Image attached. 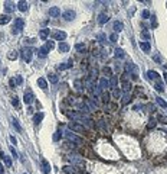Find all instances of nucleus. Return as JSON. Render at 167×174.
Listing matches in <instances>:
<instances>
[{
	"label": "nucleus",
	"mask_w": 167,
	"mask_h": 174,
	"mask_svg": "<svg viewBox=\"0 0 167 174\" xmlns=\"http://www.w3.org/2000/svg\"><path fill=\"white\" fill-rule=\"evenodd\" d=\"M12 122H13V126H15V128L17 129V132H22V128H20V125H19V122H17L16 119H13Z\"/></svg>",
	"instance_id": "39"
},
{
	"label": "nucleus",
	"mask_w": 167,
	"mask_h": 174,
	"mask_svg": "<svg viewBox=\"0 0 167 174\" xmlns=\"http://www.w3.org/2000/svg\"><path fill=\"white\" fill-rule=\"evenodd\" d=\"M158 120H160L161 123H167V118H164V116H161V115L158 116Z\"/></svg>",
	"instance_id": "50"
},
{
	"label": "nucleus",
	"mask_w": 167,
	"mask_h": 174,
	"mask_svg": "<svg viewBox=\"0 0 167 174\" xmlns=\"http://www.w3.org/2000/svg\"><path fill=\"white\" fill-rule=\"evenodd\" d=\"M102 71H104V74L111 76V68H110V67H104V70H102Z\"/></svg>",
	"instance_id": "47"
},
{
	"label": "nucleus",
	"mask_w": 167,
	"mask_h": 174,
	"mask_svg": "<svg viewBox=\"0 0 167 174\" xmlns=\"http://www.w3.org/2000/svg\"><path fill=\"white\" fill-rule=\"evenodd\" d=\"M65 137H66V139H68L69 142H74V144H78V145H81V144L84 142V139H82V138L77 137L74 132H71V130H68V132H65Z\"/></svg>",
	"instance_id": "3"
},
{
	"label": "nucleus",
	"mask_w": 167,
	"mask_h": 174,
	"mask_svg": "<svg viewBox=\"0 0 167 174\" xmlns=\"http://www.w3.org/2000/svg\"><path fill=\"white\" fill-rule=\"evenodd\" d=\"M112 96H114L115 99H120V97H121V90H120V89H115V90L112 92Z\"/></svg>",
	"instance_id": "36"
},
{
	"label": "nucleus",
	"mask_w": 167,
	"mask_h": 174,
	"mask_svg": "<svg viewBox=\"0 0 167 174\" xmlns=\"http://www.w3.org/2000/svg\"><path fill=\"white\" fill-rule=\"evenodd\" d=\"M10 16L9 15H0V25H6V23H9L10 22Z\"/></svg>",
	"instance_id": "21"
},
{
	"label": "nucleus",
	"mask_w": 167,
	"mask_h": 174,
	"mask_svg": "<svg viewBox=\"0 0 167 174\" xmlns=\"http://www.w3.org/2000/svg\"><path fill=\"white\" fill-rule=\"evenodd\" d=\"M28 6H29V5H28L26 2H23V0H20V2L17 3V7H19L20 12H26V10H28Z\"/></svg>",
	"instance_id": "24"
},
{
	"label": "nucleus",
	"mask_w": 167,
	"mask_h": 174,
	"mask_svg": "<svg viewBox=\"0 0 167 174\" xmlns=\"http://www.w3.org/2000/svg\"><path fill=\"white\" fill-rule=\"evenodd\" d=\"M66 115H68L69 118H72V119H75V120H78V122L86 125L88 128H92V120H91L86 115H84V113H79V112L72 110V112H66Z\"/></svg>",
	"instance_id": "1"
},
{
	"label": "nucleus",
	"mask_w": 167,
	"mask_h": 174,
	"mask_svg": "<svg viewBox=\"0 0 167 174\" xmlns=\"http://www.w3.org/2000/svg\"><path fill=\"white\" fill-rule=\"evenodd\" d=\"M141 16H143V19H149L150 17V12L149 10H143L141 12Z\"/></svg>",
	"instance_id": "42"
},
{
	"label": "nucleus",
	"mask_w": 167,
	"mask_h": 174,
	"mask_svg": "<svg viewBox=\"0 0 167 174\" xmlns=\"http://www.w3.org/2000/svg\"><path fill=\"white\" fill-rule=\"evenodd\" d=\"M114 52H115V57H117V58H124V57H125V52H124L121 48H117Z\"/></svg>",
	"instance_id": "31"
},
{
	"label": "nucleus",
	"mask_w": 167,
	"mask_h": 174,
	"mask_svg": "<svg viewBox=\"0 0 167 174\" xmlns=\"http://www.w3.org/2000/svg\"><path fill=\"white\" fill-rule=\"evenodd\" d=\"M43 118H45V115H43L42 112H39V113H36V115L33 116V122H35L36 125H38V123H39V122H40V120H42Z\"/></svg>",
	"instance_id": "27"
},
{
	"label": "nucleus",
	"mask_w": 167,
	"mask_h": 174,
	"mask_svg": "<svg viewBox=\"0 0 167 174\" xmlns=\"http://www.w3.org/2000/svg\"><path fill=\"white\" fill-rule=\"evenodd\" d=\"M147 77H149L150 80H158V78H160L158 73H157V71H154V70H150V71H147Z\"/></svg>",
	"instance_id": "18"
},
{
	"label": "nucleus",
	"mask_w": 167,
	"mask_h": 174,
	"mask_svg": "<svg viewBox=\"0 0 167 174\" xmlns=\"http://www.w3.org/2000/svg\"><path fill=\"white\" fill-rule=\"evenodd\" d=\"M9 58H10V60H16V58H17V52L13 51L12 54H9Z\"/></svg>",
	"instance_id": "46"
},
{
	"label": "nucleus",
	"mask_w": 167,
	"mask_h": 174,
	"mask_svg": "<svg viewBox=\"0 0 167 174\" xmlns=\"http://www.w3.org/2000/svg\"><path fill=\"white\" fill-rule=\"evenodd\" d=\"M75 87H77V90H82V87H81V81H79V80H77V81H75Z\"/></svg>",
	"instance_id": "48"
},
{
	"label": "nucleus",
	"mask_w": 167,
	"mask_h": 174,
	"mask_svg": "<svg viewBox=\"0 0 167 174\" xmlns=\"http://www.w3.org/2000/svg\"><path fill=\"white\" fill-rule=\"evenodd\" d=\"M58 50H59V52H68L69 51V45L66 42H61L58 45Z\"/></svg>",
	"instance_id": "20"
},
{
	"label": "nucleus",
	"mask_w": 167,
	"mask_h": 174,
	"mask_svg": "<svg viewBox=\"0 0 167 174\" xmlns=\"http://www.w3.org/2000/svg\"><path fill=\"white\" fill-rule=\"evenodd\" d=\"M124 29V25H123V22H114V31L115 32H121Z\"/></svg>",
	"instance_id": "25"
},
{
	"label": "nucleus",
	"mask_w": 167,
	"mask_h": 174,
	"mask_svg": "<svg viewBox=\"0 0 167 174\" xmlns=\"http://www.w3.org/2000/svg\"><path fill=\"white\" fill-rule=\"evenodd\" d=\"M12 104H13L15 107H19V99H17L16 96H15V97L12 99Z\"/></svg>",
	"instance_id": "44"
},
{
	"label": "nucleus",
	"mask_w": 167,
	"mask_h": 174,
	"mask_svg": "<svg viewBox=\"0 0 167 174\" xmlns=\"http://www.w3.org/2000/svg\"><path fill=\"white\" fill-rule=\"evenodd\" d=\"M68 160H69V163L72 164V165H79V167H84V158L81 157V155H77V154H69L68 157H66Z\"/></svg>",
	"instance_id": "2"
},
{
	"label": "nucleus",
	"mask_w": 167,
	"mask_h": 174,
	"mask_svg": "<svg viewBox=\"0 0 167 174\" xmlns=\"http://www.w3.org/2000/svg\"><path fill=\"white\" fill-rule=\"evenodd\" d=\"M42 167H43V173H45V174H49V173H51V164L48 163L45 158L42 160Z\"/></svg>",
	"instance_id": "16"
},
{
	"label": "nucleus",
	"mask_w": 167,
	"mask_h": 174,
	"mask_svg": "<svg viewBox=\"0 0 167 174\" xmlns=\"http://www.w3.org/2000/svg\"><path fill=\"white\" fill-rule=\"evenodd\" d=\"M163 77H164V81L167 83V73H164V74H163Z\"/></svg>",
	"instance_id": "56"
},
{
	"label": "nucleus",
	"mask_w": 167,
	"mask_h": 174,
	"mask_svg": "<svg viewBox=\"0 0 167 174\" xmlns=\"http://www.w3.org/2000/svg\"><path fill=\"white\" fill-rule=\"evenodd\" d=\"M5 9H6V12H13L15 10V5L12 2H5Z\"/></svg>",
	"instance_id": "30"
},
{
	"label": "nucleus",
	"mask_w": 167,
	"mask_h": 174,
	"mask_svg": "<svg viewBox=\"0 0 167 174\" xmlns=\"http://www.w3.org/2000/svg\"><path fill=\"white\" fill-rule=\"evenodd\" d=\"M48 36H49V29H40V32H39V38L42 39V41H46L48 39Z\"/></svg>",
	"instance_id": "17"
},
{
	"label": "nucleus",
	"mask_w": 167,
	"mask_h": 174,
	"mask_svg": "<svg viewBox=\"0 0 167 174\" xmlns=\"http://www.w3.org/2000/svg\"><path fill=\"white\" fill-rule=\"evenodd\" d=\"M128 102H130V93H128V94H124V96H123V104H127Z\"/></svg>",
	"instance_id": "43"
},
{
	"label": "nucleus",
	"mask_w": 167,
	"mask_h": 174,
	"mask_svg": "<svg viewBox=\"0 0 167 174\" xmlns=\"http://www.w3.org/2000/svg\"><path fill=\"white\" fill-rule=\"evenodd\" d=\"M110 41H111V42H117V35H115V33H112V35L110 36Z\"/></svg>",
	"instance_id": "51"
},
{
	"label": "nucleus",
	"mask_w": 167,
	"mask_h": 174,
	"mask_svg": "<svg viewBox=\"0 0 167 174\" xmlns=\"http://www.w3.org/2000/svg\"><path fill=\"white\" fill-rule=\"evenodd\" d=\"M23 83V78L20 76H16V84H22Z\"/></svg>",
	"instance_id": "49"
},
{
	"label": "nucleus",
	"mask_w": 167,
	"mask_h": 174,
	"mask_svg": "<svg viewBox=\"0 0 167 174\" xmlns=\"http://www.w3.org/2000/svg\"><path fill=\"white\" fill-rule=\"evenodd\" d=\"M0 157L3 158V161H5V164H6L7 167H12V160H10V158H9L7 155H5L3 152H0Z\"/></svg>",
	"instance_id": "26"
},
{
	"label": "nucleus",
	"mask_w": 167,
	"mask_h": 174,
	"mask_svg": "<svg viewBox=\"0 0 167 174\" xmlns=\"http://www.w3.org/2000/svg\"><path fill=\"white\" fill-rule=\"evenodd\" d=\"M141 38H144V39L149 42V39H150V33H149L147 29H143V31H141Z\"/></svg>",
	"instance_id": "34"
},
{
	"label": "nucleus",
	"mask_w": 167,
	"mask_h": 174,
	"mask_svg": "<svg viewBox=\"0 0 167 174\" xmlns=\"http://www.w3.org/2000/svg\"><path fill=\"white\" fill-rule=\"evenodd\" d=\"M79 110L82 113H88V112H91V109L86 106V103H79Z\"/></svg>",
	"instance_id": "28"
},
{
	"label": "nucleus",
	"mask_w": 167,
	"mask_h": 174,
	"mask_svg": "<svg viewBox=\"0 0 167 174\" xmlns=\"http://www.w3.org/2000/svg\"><path fill=\"white\" fill-rule=\"evenodd\" d=\"M140 48L144 51V52H150L151 45H150V42H147V41H141V42H140Z\"/></svg>",
	"instance_id": "11"
},
{
	"label": "nucleus",
	"mask_w": 167,
	"mask_h": 174,
	"mask_svg": "<svg viewBox=\"0 0 167 174\" xmlns=\"http://www.w3.org/2000/svg\"><path fill=\"white\" fill-rule=\"evenodd\" d=\"M10 86H12V87H15V78H12V80H10Z\"/></svg>",
	"instance_id": "54"
},
{
	"label": "nucleus",
	"mask_w": 167,
	"mask_h": 174,
	"mask_svg": "<svg viewBox=\"0 0 167 174\" xmlns=\"http://www.w3.org/2000/svg\"><path fill=\"white\" fill-rule=\"evenodd\" d=\"M32 54H33L32 48H25L23 50V60H25L26 62H30L32 61Z\"/></svg>",
	"instance_id": "7"
},
{
	"label": "nucleus",
	"mask_w": 167,
	"mask_h": 174,
	"mask_svg": "<svg viewBox=\"0 0 167 174\" xmlns=\"http://www.w3.org/2000/svg\"><path fill=\"white\" fill-rule=\"evenodd\" d=\"M49 81L53 83V84L58 83V76H56V74H49Z\"/></svg>",
	"instance_id": "38"
},
{
	"label": "nucleus",
	"mask_w": 167,
	"mask_h": 174,
	"mask_svg": "<svg viewBox=\"0 0 167 174\" xmlns=\"http://www.w3.org/2000/svg\"><path fill=\"white\" fill-rule=\"evenodd\" d=\"M62 17H63L65 20L69 22V20L75 19V12H74V10H71V9H69V10H65V12L62 13Z\"/></svg>",
	"instance_id": "8"
},
{
	"label": "nucleus",
	"mask_w": 167,
	"mask_h": 174,
	"mask_svg": "<svg viewBox=\"0 0 167 174\" xmlns=\"http://www.w3.org/2000/svg\"><path fill=\"white\" fill-rule=\"evenodd\" d=\"M0 174H3V165H2V163H0Z\"/></svg>",
	"instance_id": "55"
},
{
	"label": "nucleus",
	"mask_w": 167,
	"mask_h": 174,
	"mask_svg": "<svg viewBox=\"0 0 167 174\" xmlns=\"http://www.w3.org/2000/svg\"><path fill=\"white\" fill-rule=\"evenodd\" d=\"M48 52H49V50H48L46 47H40L39 51H38V55H39L40 58H45V57L48 55Z\"/></svg>",
	"instance_id": "22"
},
{
	"label": "nucleus",
	"mask_w": 167,
	"mask_h": 174,
	"mask_svg": "<svg viewBox=\"0 0 167 174\" xmlns=\"http://www.w3.org/2000/svg\"><path fill=\"white\" fill-rule=\"evenodd\" d=\"M33 99H35V96H33V93H32V90H26L25 92V94H23V102H25L26 104H30V103H33Z\"/></svg>",
	"instance_id": "6"
},
{
	"label": "nucleus",
	"mask_w": 167,
	"mask_h": 174,
	"mask_svg": "<svg viewBox=\"0 0 167 174\" xmlns=\"http://www.w3.org/2000/svg\"><path fill=\"white\" fill-rule=\"evenodd\" d=\"M154 87H156V90H157L158 93H163V92H164V83H161V81H157Z\"/></svg>",
	"instance_id": "29"
},
{
	"label": "nucleus",
	"mask_w": 167,
	"mask_h": 174,
	"mask_svg": "<svg viewBox=\"0 0 167 174\" xmlns=\"http://www.w3.org/2000/svg\"><path fill=\"white\" fill-rule=\"evenodd\" d=\"M110 87L111 89H118V78H117V76H111V80H110Z\"/></svg>",
	"instance_id": "15"
},
{
	"label": "nucleus",
	"mask_w": 167,
	"mask_h": 174,
	"mask_svg": "<svg viewBox=\"0 0 167 174\" xmlns=\"http://www.w3.org/2000/svg\"><path fill=\"white\" fill-rule=\"evenodd\" d=\"M10 141H12V142H13V144H15V145H16V142H17V141H16V138H15V137H10Z\"/></svg>",
	"instance_id": "53"
},
{
	"label": "nucleus",
	"mask_w": 167,
	"mask_h": 174,
	"mask_svg": "<svg viewBox=\"0 0 167 174\" xmlns=\"http://www.w3.org/2000/svg\"><path fill=\"white\" fill-rule=\"evenodd\" d=\"M75 50H77L78 52H84V51H85V45H84V43H77V45H75Z\"/></svg>",
	"instance_id": "35"
},
{
	"label": "nucleus",
	"mask_w": 167,
	"mask_h": 174,
	"mask_svg": "<svg viewBox=\"0 0 167 174\" xmlns=\"http://www.w3.org/2000/svg\"><path fill=\"white\" fill-rule=\"evenodd\" d=\"M23 26H25V22H23V19L17 17V19H15V25H13V28H12V32H13L15 35H17V33L23 29Z\"/></svg>",
	"instance_id": "5"
},
{
	"label": "nucleus",
	"mask_w": 167,
	"mask_h": 174,
	"mask_svg": "<svg viewBox=\"0 0 167 174\" xmlns=\"http://www.w3.org/2000/svg\"><path fill=\"white\" fill-rule=\"evenodd\" d=\"M62 170H63V173H66V174H78V170H77L75 165H65Z\"/></svg>",
	"instance_id": "9"
},
{
	"label": "nucleus",
	"mask_w": 167,
	"mask_h": 174,
	"mask_svg": "<svg viewBox=\"0 0 167 174\" xmlns=\"http://www.w3.org/2000/svg\"><path fill=\"white\" fill-rule=\"evenodd\" d=\"M65 38H66V33L63 31H58V32L53 33V39L55 41H63Z\"/></svg>",
	"instance_id": "13"
},
{
	"label": "nucleus",
	"mask_w": 167,
	"mask_h": 174,
	"mask_svg": "<svg viewBox=\"0 0 167 174\" xmlns=\"http://www.w3.org/2000/svg\"><path fill=\"white\" fill-rule=\"evenodd\" d=\"M156 102H157V103H158L163 109H166V107H167V102H166L164 99H161V97H156Z\"/></svg>",
	"instance_id": "33"
},
{
	"label": "nucleus",
	"mask_w": 167,
	"mask_h": 174,
	"mask_svg": "<svg viewBox=\"0 0 167 174\" xmlns=\"http://www.w3.org/2000/svg\"><path fill=\"white\" fill-rule=\"evenodd\" d=\"M97 38H98L100 42H105V41H107V35H105V33H98Z\"/></svg>",
	"instance_id": "37"
},
{
	"label": "nucleus",
	"mask_w": 167,
	"mask_h": 174,
	"mask_svg": "<svg viewBox=\"0 0 167 174\" xmlns=\"http://www.w3.org/2000/svg\"><path fill=\"white\" fill-rule=\"evenodd\" d=\"M68 128L71 129V132H78V134H84L85 132L84 125H79L78 122H69Z\"/></svg>",
	"instance_id": "4"
},
{
	"label": "nucleus",
	"mask_w": 167,
	"mask_h": 174,
	"mask_svg": "<svg viewBox=\"0 0 167 174\" xmlns=\"http://www.w3.org/2000/svg\"><path fill=\"white\" fill-rule=\"evenodd\" d=\"M110 87V80H107L105 77H102L101 80H100V89L101 90H107Z\"/></svg>",
	"instance_id": "12"
},
{
	"label": "nucleus",
	"mask_w": 167,
	"mask_h": 174,
	"mask_svg": "<svg viewBox=\"0 0 167 174\" xmlns=\"http://www.w3.org/2000/svg\"><path fill=\"white\" fill-rule=\"evenodd\" d=\"M45 47H46V48H48V50H49V51H51V50H52V48H53V47H55V43H53V41H48V42H46V45H45Z\"/></svg>",
	"instance_id": "41"
},
{
	"label": "nucleus",
	"mask_w": 167,
	"mask_h": 174,
	"mask_svg": "<svg viewBox=\"0 0 167 174\" xmlns=\"http://www.w3.org/2000/svg\"><path fill=\"white\" fill-rule=\"evenodd\" d=\"M108 19H110V17H108L107 13H101V15L98 16V23H100V25H105L107 22H108Z\"/></svg>",
	"instance_id": "14"
},
{
	"label": "nucleus",
	"mask_w": 167,
	"mask_h": 174,
	"mask_svg": "<svg viewBox=\"0 0 167 174\" xmlns=\"http://www.w3.org/2000/svg\"><path fill=\"white\" fill-rule=\"evenodd\" d=\"M49 16H51V17H58V16H61V9H59L58 6H52V7L49 9Z\"/></svg>",
	"instance_id": "10"
},
{
	"label": "nucleus",
	"mask_w": 167,
	"mask_h": 174,
	"mask_svg": "<svg viewBox=\"0 0 167 174\" xmlns=\"http://www.w3.org/2000/svg\"><path fill=\"white\" fill-rule=\"evenodd\" d=\"M153 60H154L156 62H158V64H161V57H160L158 54H156V55H153Z\"/></svg>",
	"instance_id": "45"
},
{
	"label": "nucleus",
	"mask_w": 167,
	"mask_h": 174,
	"mask_svg": "<svg viewBox=\"0 0 167 174\" xmlns=\"http://www.w3.org/2000/svg\"><path fill=\"white\" fill-rule=\"evenodd\" d=\"M71 67H72V61H68V62L59 64V65H58V70L62 71V70H68V68H71Z\"/></svg>",
	"instance_id": "19"
},
{
	"label": "nucleus",
	"mask_w": 167,
	"mask_h": 174,
	"mask_svg": "<svg viewBox=\"0 0 167 174\" xmlns=\"http://www.w3.org/2000/svg\"><path fill=\"white\" fill-rule=\"evenodd\" d=\"M156 125H157V119H154V118H151V119L149 120V125H147V129H154V128H156Z\"/></svg>",
	"instance_id": "32"
},
{
	"label": "nucleus",
	"mask_w": 167,
	"mask_h": 174,
	"mask_svg": "<svg viewBox=\"0 0 167 174\" xmlns=\"http://www.w3.org/2000/svg\"><path fill=\"white\" fill-rule=\"evenodd\" d=\"M61 137H62V132H61V130H56L55 135H53V141H59Z\"/></svg>",
	"instance_id": "40"
},
{
	"label": "nucleus",
	"mask_w": 167,
	"mask_h": 174,
	"mask_svg": "<svg viewBox=\"0 0 167 174\" xmlns=\"http://www.w3.org/2000/svg\"><path fill=\"white\" fill-rule=\"evenodd\" d=\"M10 151H12V154H13V157H15V158H17V152L15 151V148H10Z\"/></svg>",
	"instance_id": "52"
},
{
	"label": "nucleus",
	"mask_w": 167,
	"mask_h": 174,
	"mask_svg": "<svg viewBox=\"0 0 167 174\" xmlns=\"http://www.w3.org/2000/svg\"><path fill=\"white\" fill-rule=\"evenodd\" d=\"M38 86L40 87L42 90H46V89H48V83H46V80H45V78H42V77H40V78H38Z\"/></svg>",
	"instance_id": "23"
}]
</instances>
